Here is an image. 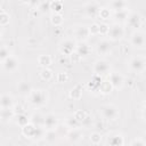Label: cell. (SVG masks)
I'll list each match as a JSON object with an SVG mask.
<instances>
[{
	"label": "cell",
	"mask_w": 146,
	"mask_h": 146,
	"mask_svg": "<svg viewBox=\"0 0 146 146\" xmlns=\"http://www.w3.org/2000/svg\"><path fill=\"white\" fill-rule=\"evenodd\" d=\"M125 22L128 23V25L130 27L138 30L140 27V25H141V16L139 14H137V13H130Z\"/></svg>",
	"instance_id": "13"
},
{
	"label": "cell",
	"mask_w": 146,
	"mask_h": 146,
	"mask_svg": "<svg viewBox=\"0 0 146 146\" xmlns=\"http://www.w3.org/2000/svg\"><path fill=\"white\" fill-rule=\"evenodd\" d=\"M43 120H44V115H42L39 112H35L30 116V122H32L34 125H42L43 127Z\"/></svg>",
	"instance_id": "24"
},
{
	"label": "cell",
	"mask_w": 146,
	"mask_h": 146,
	"mask_svg": "<svg viewBox=\"0 0 146 146\" xmlns=\"http://www.w3.org/2000/svg\"><path fill=\"white\" fill-rule=\"evenodd\" d=\"M107 80L111 82V84L113 86L114 89H121L124 84V76L119 72L108 73V79Z\"/></svg>",
	"instance_id": "7"
},
{
	"label": "cell",
	"mask_w": 146,
	"mask_h": 146,
	"mask_svg": "<svg viewBox=\"0 0 146 146\" xmlns=\"http://www.w3.org/2000/svg\"><path fill=\"white\" fill-rule=\"evenodd\" d=\"M108 29H110V26H108L106 23H100V24H99V34H102V35H107Z\"/></svg>",
	"instance_id": "43"
},
{
	"label": "cell",
	"mask_w": 146,
	"mask_h": 146,
	"mask_svg": "<svg viewBox=\"0 0 146 146\" xmlns=\"http://www.w3.org/2000/svg\"><path fill=\"white\" fill-rule=\"evenodd\" d=\"M57 82H59V83H64V82H67V80H68V74L66 73V72H59L58 74H57Z\"/></svg>",
	"instance_id": "41"
},
{
	"label": "cell",
	"mask_w": 146,
	"mask_h": 146,
	"mask_svg": "<svg viewBox=\"0 0 146 146\" xmlns=\"http://www.w3.org/2000/svg\"><path fill=\"white\" fill-rule=\"evenodd\" d=\"M107 144L111 146H123L124 145V138L121 133H114L107 138Z\"/></svg>",
	"instance_id": "18"
},
{
	"label": "cell",
	"mask_w": 146,
	"mask_h": 146,
	"mask_svg": "<svg viewBox=\"0 0 146 146\" xmlns=\"http://www.w3.org/2000/svg\"><path fill=\"white\" fill-rule=\"evenodd\" d=\"M96 51L98 55H102V56H105V55H108L111 52V43L108 40H102L97 43L96 46Z\"/></svg>",
	"instance_id": "14"
},
{
	"label": "cell",
	"mask_w": 146,
	"mask_h": 146,
	"mask_svg": "<svg viewBox=\"0 0 146 146\" xmlns=\"http://www.w3.org/2000/svg\"><path fill=\"white\" fill-rule=\"evenodd\" d=\"M100 114H102L103 119H105V120L115 121L120 116V111H119V108L115 105H113V104H106V105L102 106Z\"/></svg>",
	"instance_id": "2"
},
{
	"label": "cell",
	"mask_w": 146,
	"mask_h": 146,
	"mask_svg": "<svg viewBox=\"0 0 146 146\" xmlns=\"http://www.w3.org/2000/svg\"><path fill=\"white\" fill-rule=\"evenodd\" d=\"M13 111H14L15 115L16 114H21V113H25V110H24V107L22 105H14L13 106Z\"/></svg>",
	"instance_id": "46"
},
{
	"label": "cell",
	"mask_w": 146,
	"mask_h": 146,
	"mask_svg": "<svg viewBox=\"0 0 146 146\" xmlns=\"http://www.w3.org/2000/svg\"><path fill=\"white\" fill-rule=\"evenodd\" d=\"M57 137H58V135H57L56 130L55 129H51V130H46V133H44V138L43 139H46V141H48V143H55V140H56Z\"/></svg>",
	"instance_id": "34"
},
{
	"label": "cell",
	"mask_w": 146,
	"mask_h": 146,
	"mask_svg": "<svg viewBox=\"0 0 146 146\" xmlns=\"http://www.w3.org/2000/svg\"><path fill=\"white\" fill-rule=\"evenodd\" d=\"M27 97H29L30 104L33 105L34 107H42L48 102V94L43 89H36V90L32 89V91Z\"/></svg>",
	"instance_id": "1"
},
{
	"label": "cell",
	"mask_w": 146,
	"mask_h": 146,
	"mask_svg": "<svg viewBox=\"0 0 146 146\" xmlns=\"http://www.w3.org/2000/svg\"><path fill=\"white\" fill-rule=\"evenodd\" d=\"M87 112L86 111H83V110H78V111H75L74 113H73V116H74V119L79 122V123H81L82 121H83V119L87 116Z\"/></svg>",
	"instance_id": "38"
},
{
	"label": "cell",
	"mask_w": 146,
	"mask_h": 146,
	"mask_svg": "<svg viewBox=\"0 0 146 146\" xmlns=\"http://www.w3.org/2000/svg\"><path fill=\"white\" fill-rule=\"evenodd\" d=\"M98 10H99V7L95 3V2H91V3H88L86 7H84V13L88 17H91V18H95L98 16Z\"/></svg>",
	"instance_id": "19"
},
{
	"label": "cell",
	"mask_w": 146,
	"mask_h": 146,
	"mask_svg": "<svg viewBox=\"0 0 146 146\" xmlns=\"http://www.w3.org/2000/svg\"><path fill=\"white\" fill-rule=\"evenodd\" d=\"M129 14H130V11L128 10V8H127V9H123V10L114 11V18H115L117 22L122 23V22H125V21H127Z\"/></svg>",
	"instance_id": "25"
},
{
	"label": "cell",
	"mask_w": 146,
	"mask_h": 146,
	"mask_svg": "<svg viewBox=\"0 0 146 146\" xmlns=\"http://www.w3.org/2000/svg\"><path fill=\"white\" fill-rule=\"evenodd\" d=\"M15 113L13 111V107H0V121L8 122L14 117Z\"/></svg>",
	"instance_id": "17"
},
{
	"label": "cell",
	"mask_w": 146,
	"mask_h": 146,
	"mask_svg": "<svg viewBox=\"0 0 146 146\" xmlns=\"http://www.w3.org/2000/svg\"><path fill=\"white\" fill-rule=\"evenodd\" d=\"M21 2H23V3H30V0H21Z\"/></svg>",
	"instance_id": "48"
},
{
	"label": "cell",
	"mask_w": 146,
	"mask_h": 146,
	"mask_svg": "<svg viewBox=\"0 0 146 146\" xmlns=\"http://www.w3.org/2000/svg\"><path fill=\"white\" fill-rule=\"evenodd\" d=\"M18 66H19V60L16 58V57H14V56H9V57H7L3 62H2V67H3V70L6 71V72H9V73H11V72H15L17 68H18Z\"/></svg>",
	"instance_id": "9"
},
{
	"label": "cell",
	"mask_w": 146,
	"mask_h": 146,
	"mask_svg": "<svg viewBox=\"0 0 146 146\" xmlns=\"http://www.w3.org/2000/svg\"><path fill=\"white\" fill-rule=\"evenodd\" d=\"M14 98L9 94H3L0 96V107H13Z\"/></svg>",
	"instance_id": "22"
},
{
	"label": "cell",
	"mask_w": 146,
	"mask_h": 146,
	"mask_svg": "<svg viewBox=\"0 0 146 146\" xmlns=\"http://www.w3.org/2000/svg\"><path fill=\"white\" fill-rule=\"evenodd\" d=\"M10 17L8 15V13H6L5 10H2V13L0 14V26H6L9 24Z\"/></svg>",
	"instance_id": "39"
},
{
	"label": "cell",
	"mask_w": 146,
	"mask_h": 146,
	"mask_svg": "<svg viewBox=\"0 0 146 146\" xmlns=\"http://www.w3.org/2000/svg\"><path fill=\"white\" fill-rule=\"evenodd\" d=\"M74 36L78 41H87L90 36L89 26L87 25H78L74 29Z\"/></svg>",
	"instance_id": "8"
},
{
	"label": "cell",
	"mask_w": 146,
	"mask_h": 146,
	"mask_svg": "<svg viewBox=\"0 0 146 146\" xmlns=\"http://www.w3.org/2000/svg\"><path fill=\"white\" fill-rule=\"evenodd\" d=\"M10 56V51L6 46L0 47V63H2L7 57Z\"/></svg>",
	"instance_id": "40"
},
{
	"label": "cell",
	"mask_w": 146,
	"mask_h": 146,
	"mask_svg": "<svg viewBox=\"0 0 146 146\" xmlns=\"http://www.w3.org/2000/svg\"><path fill=\"white\" fill-rule=\"evenodd\" d=\"M90 51H91V48L86 43V41H79V42L76 43L75 52H76L80 57H86V56H88Z\"/></svg>",
	"instance_id": "15"
},
{
	"label": "cell",
	"mask_w": 146,
	"mask_h": 146,
	"mask_svg": "<svg viewBox=\"0 0 146 146\" xmlns=\"http://www.w3.org/2000/svg\"><path fill=\"white\" fill-rule=\"evenodd\" d=\"M92 70H94V73H95L96 75L103 76V75L110 73L111 65H110V63H108L107 60H105V59H98V60L95 62Z\"/></svg>",
	"instance_id": "3"
},
{
	"label": "cell",
	"mask_w": 146,
	"mask_h": 146,
	"mask_svg": "<svg viewBox=\"0 0 146 146\" xmlns=\"http://www.w3.org/2000/svg\"><path fill=\"white\" fill-rule=\"evenodd\" d=\"M50 22L54 26H60L64 22V17L60 13H52V15L50 16Z\"/></svg>",
	"instance_id": "26"
},
{
	"label": "cell",
	"mask_w": 146,
	"mask_h": 146,
	"mask_svg": "<svg viewBox=\"0 0 146 146\" xmlns=\"http://www.w3.org/2000/svg\"><path fill=\"white\" fill-rule=\"evenodd\" d=\"M51 62H52V59H51V57H50L49 55H40V56L38 57V63H39V65L42 66V67H48V66H50V65H51Z\"/></svg>",
	"instance_id": "28"
},
{
	"label": "cell",
	"mask_w": 146,
	"mask_h": 146,
	"mask_svg": "<svg viewBox=\"0 0 146 146\" xmlns=\"http://www.w3.org/2000/svg\"><path fill=\"white\" fill-rule=\"evenodd\" d=\"M65 124H66L70 129H71V128H79V125H80V123L74 119L73 115L67 116V119L65 120Z\"/></svg>",
	"instance_id": "37"
},
{
	"label": "cell",
	"mask_w": 146,
	"mask_h": 146,
	"mask_svg": "<svg viewBox=\"0 0 146 146\" xmlns=\"http://www.w3.org/2000/svg\"><path fill=\"white\" fill-rule=\"evenodd\" d=\"M65 137L68 140V143L75 144L83 137V133H82V130L80 128H71V129H68Z\"/></svg>",
	"instance_id": "11"
},
{
	"label": "cell",
	"mask_w": 146,
	"mask_h": 146,
	"mask_svg": "<svg viewBox=\"0 0 146 146\" xmlns=\"http://www.w3.org/2000/svg\"><path fill=\"white\" fill-rule=\"evenodd\" d=\"M1 27V26H0ZM1 35H2V32H1V29H0V38H1Z\"/></svg>",
	"instance_id": "49"
},
{
	"label": "cell",
	"mask_w": 146,
	"mask_h": 146,
	"mask_svg": "<svg viewBox=\"0 0 146 146\" xmlns=\"http://www.w3.org/2000/svg\"><path fill=\"white\" fill-rule=\"evenodd\" d=\"M35 128H36V125H34L32 122H29V123H26L25 125L22 127V135L24 137H26V138H31L32 139L33 136H34Z\"/></svg>",
	"instance_id": "20"
},
{
	"label": "cell",
	"mask_w": 146,
	"mask_h": 146,
	"mask_svg": "<svg viewBox=\"0 0 146 146\" xmlns=\"http://www.w3.org/2000/svg\"><path fill=\"white\" fill-rule=\"evenodd\" d=\"M17 90H18V92H19L21 96L27 97V96L30 95V92L32 91V86H31L27 81L22 80V81H19V82L17 83Z\"/></svg>",
	"instance_id": "16"
},
{
	"label": "cell",
	"mask_w": 146,
	"mask_h": 146,
	"mask_svg": "<svg viewBox=\"0 0 146 146\" xmlns=\"http://www.w3.org/2000/svg\"><path fill=\"white\" fill-rule=\"evenodd\" d=\"M68 96H70V98L75 99V100L81 99V97H82V88H81L80 86H75L74 88L71 89Z\"/></svg>",
	"instance_id": "29"
},
{
	"label": "cell",
	"mask_w": 146,
	"mask_h": 146,
	"mask_svg": "<svg viewBox=\"0 0 146 146\" xmlns=\"http://www.w3.org/2000/svg\"><path fill=\"white\" fill-rule=\"evenodd\" d=\"M129 68L133 72H143L145 70V59L139 56L132 57L129 60Z\"/></svg>",
	"instance_id": "10"
},
{
	"label": "cell",
	"mask_w": 146,
	"mask_h": 146,
	"mask_svg": "<svg viewBox=\"0 0 146 146\" xmlns=\"http://www.w3.org/2000/svg\"><path fill=\"white\" fill-rule=\"evenodd\" d=\"M89 31H90V35L99 34V24L98 23H92L89 26Z\"/></svg>",
	"instance_id": "42"
},
{
	"label": "cell",
	"mask_w": 146,
	"mask_h": 146,
	"mask_svg": "<svg viewBox=\"0 0 146 146\" xmlns=\"http://www.w3.org/2000/svg\"><path fill=\"white\" fill-rule=\"evenodd\" d=\"M50 9L54 13H62V10H63V3L60 1H58V0L50 1Z\"/></svg>",
	"instance_id": "36"
},
{
	"label": "cell",
	"mask_w": 146,
	"mask_h": 146,
	"mask_svg": "<svg viewBox=\"0 0 146 146\" xmlns=\"http://www.w3.org/2000/svg\"><path fill=\"white\" fill-rule=\"evenodd\" d=\"M111 16H112V13H111V10H110L107 7H102V8H99V10H98V17H99L100 19H103V21H108V19H111Z\"/></svg>",
	"instance_id": "30"
},
{
	"label": "cell",
	"mask_w": 146,
	"mask_h": 146,
	"mask_svg": "<svg viewBox=\"0 0 146 146\" xmlns=\"http://www.w3.org/2000/svg\"><path fill=\"white\" fill-rule=\"evenodd\" d=\"M130 43H131L132 47H136V48H144V46H145V34H144V32H141V31H139V30H136V31L131 34Z\"/></svg>",
	"instance_id": "6"
},
{
	"label": "cell",
	"mask_w": 146,
	"mask_h": 146,
	"mask_svg": "<svg viewBox=\"0 0 146 146\" xmlns=\"http://www.w3.org/2000/svg\"><path fill=\"white\" fill-rule=\"evenodd\" d=\"M100 81H102V79H100V76H98V75H94V78H92V80L90 81V82H88V88L91 90V91H98V88H99V84H100Z\"/></svg>",
	"instance_id": "27"
},
{
	"label": "cell",
	"mask_w": 146,
	"mask_h": 146,
	"mask_svg": "<svg viewBox=\"0 0 146 146\" xmlns=\"http://www.w3.org/2000/svg\"><path fill=\"white\" fill-rule=\"evenodd\" d=\"M44 133H46V129L42 125H36L35 131H34V136L32 139L34 140H41L44 138Z\"/></svg>",
	"instance_id": "33"
},
{
	"label": "cell",
	"mask_w": 146,
	"mask_h": 146,
	"mask_svg": "<svg viewBox=\"0 0 146 146\" xmlns=\"http://www.w3.org/2000/svg\"><path fill=\"white\" fill-rule=\"evenodd\" d=\"M102 139H103L102 133H100V132H97V131L91 132L90 136H89V140H90V143H91L92 145H98V144H100Z\"/></svg>",
	"instance_id": "35"
},
{
	"label": "cell",
	"mask_w": 146,
	"mask_h": 146,
	"mask_svg": "<svg viewBox=\"0 0 146 146\" xmlns=\"http://www.w3.org/2000/svg\"><path fill=\"white\" fill-rule=\"evenodd\" d=\"M91 121H92V117H91L89 114H87V116L83 119V121H82L80 124H82V125H84V127H89V125L91 124Z\"/></svg>",
	"instance_id": "47"
},
{
	"label": "cell",
	"mask_w": 146,
	"mask_h": 146,
	"mask_svg": "<svg viewBox=\"0 0 146 146\" xmlns=\"http://www.w3.org/2000/svg\"><path fill=\"white\" fill-rule=\"evenodd\" d=\"M75 47H76V42L71 40V39H65L64 41L60 42L59 46V51L62 55L65 56H70L72 52L75 51Z\"/></svg>",
	"instance_id": "5"
},
{
	"label": "cell",
	"mask_w": 146,
	"mask_h": 146,
	"mask_svg": "<svg viewBox=\"0 0 146 146\" xmlns=\"http://www.w3.org/2000/svg\"><path fill=\"white\" fill-rule=\"evenodd\" d=\"M128 8V2L125 0H112L111 2V9L113 11H119Z\"/></svg>",
	"instance_id": "23"
},
{
	"label": "cell",
	"mask_w": 146,
	"mask_h": 146,
	"mask_svg": "<svg viewBox=\"0 0 146 146\" xmlns=\"http://www.w3.org/2000/svg\"><path fill=\"white\" fill-rule=\"evenodd\" d=\"M1 13H2V9H1V7H0V14H1Z\"/></svg>",
	"instance_id": "50"
},
{
	"label": "cell",
	"mask_w": 146,
	"mask_h": 146,
	"mask_svg": "<svg viewBox=\"0 0 146 146\" xmlns=\"http://www.w3.org/2000/svg\"><path fill=\"white\" fill-rule=\"evenodd\" d=\"M107 35L110 36V39L112 41H119L124 35V29L119 23H115L112 26H110L108 32H107Z\"/></svg>",
	"instance_id": "4"
},
{
	"label": "cell",
	"mask_w": 146,
	"mask_h": 146,
	"mask_svg": "<svg viewBox=\"0 0 146 146\" xmlns=\"http://www.w3.org/2000/svg\"><path fill=\"white\" fill-rule=\"evenodd\" d=\"M130 145L131 146H145L146 145V141L145 140H143V139H140V138H135L133 140H131V143H130Z\"/></svg>",
	"instance_id": "45"
},
{
	"label": "cell",
	"mask_w": 146,
	"mask_h": 146,
	"mask_svg": "<svg viewBox=\"0 0 146 146\" xmlns=\"http://www.w3.org/2000/svg\"><path fill=\"white\" fill-rule=\"evenodd\" d=\"M113 86L111 84V82L108 80H102L100 81V84H99V88H98V91L103 95H108L112 92L113 90Z\"/></svg>",
	"instance_id": "21"
},
{
	"label": "cell",
	"mask_w": 146,
	"mask_h": 146,
	"mask_svg": "<svg viewBox=\"0 0 146 146\" xmlns=\"http://www.w3.org/2000/svg\"><path fill=\"white\" fill-rule=\"evenodd\" d=\"M39 9H40L42 13L48 11V10L50 9V1H43V2H41L40 6H39Z\"/></svg>",
	"instance_id": "44"
},
{
	"label": "cell",
	"mask_w": 146,
	"mask_h": 146,
	"mask_svg": "<svg viewBox=\"0 0 146 146\" xmlns=\"http://www.w3.org/2000/svg\"><path fill=\"white\" fill-rule=\"evenodd\" d=\"M52 76H54V73H52V71L49 67H43L40 71V78L43 81H50L52 79Z\"/></svg>",
	"instance_id": "31"
},
{
	"label": "cell",
	"mask_w": 146,
	"mask_h": 146,
	"mask_svg": "<svg viewBox=\"0 0 146 146\" xmlns=\"http://www.w3.org/2000/svg\"><path fill=\"white\" fill-rule=\"evenodd\" d=\"M30 122V116H27L25 113H21V114H16V123L22 128L23 125H25L26 123Z\"/></svg>",
	"instance_id": "32"
},
{
	"label": "cell",
	"mask_w": 146,
	"mask_h": 146,
	"mask_svg": "<svg viewBox=\"0 0 146 146\" xmlns=\"http://www.w3.org/2000/svg\"><path fill=\"white\" fill-rule=\"evenodd\" d=\"M58 125V119L55 114L49 113L47 115H44V120H43V128L46 130H51V129H56V127Z\"/></svg>",
	"instance_id": "12"
}]
</instances>
